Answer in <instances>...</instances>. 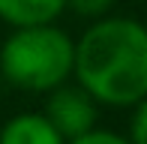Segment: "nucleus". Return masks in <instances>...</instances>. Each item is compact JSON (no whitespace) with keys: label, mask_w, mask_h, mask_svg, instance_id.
Segmentation results:
<instances>
[{"label":"nucleus","mask_w":147,"mask_h":144,"mask_svg":"<svg viewBox=\"0 0 147 144\" xmlns=\"http://www.w3.org/2000/svg\"><path fill=\"white\" fill-rule=\"evenodd\" d=\"M66 9V0H0V18L12 27L54 24V18Z\"/></svg>","instance_id":"obj_5"},{"label":"nucleus","mask_w":147,"mask_h":144,"mask_svg":"<svg viewBox=\"0 0 147 144\" xmlns=\"http://www.w3.org/2000/svg\"><path fill=\"white\" fill-rule=\"evenodd\" d=\"M45 117H48V123L69 141V138L84 135L87 129L96 126V99H93L81 84H78V87L57 84L54 90H48Z\"/></svg>","instance_id":"obj_3"},{"label":"nucleus","mask_w":147,"mask_h":144,"mask_svg":"<svg viewBox=\"0 0 147 144\" xmlns=\"http://www.w3.org/2000/svg\"><path fill=\"white\" fill-rule=\"evenodd\" d=\"M75 66V42L54 24L15 27L0 45V75L18 90L48 93Z\"/></svg>","instance_id":"obj_2"},{"label":"nucleus","mask_w":147,"mask_h":144,"mask_svg":"<svg viewBox=\"0 0 147 144\" xmlns=\"http://www.w3.org/2000/svg\"><path fill=\"white\" fill-rule=\"evenodd\" d=\"M66 144H132L126 135H117V132H108V129H87L84 135H75Z\"/></svg>","instance_id":"obj_6"},{"label":"nucleus","mask_w":147,"mask_h":144,"mask_svg":"<svg viewBox=\"0 0 147 144\" xmlns=\"http://www.w3.org/2000/svg\"><path fill=\"white\" fill-rule=\"evenodd\" d=\"M132 126H129V141L132 144H147V96L132 105Z\"/></svg>","instance_id":"obj_7"},{"label":"nucleus","mask_w":147,"mask_h":144,"mask_svg":"<svg viewBox=\"0 0 147 144\" xmlns=\"http://www.w3.org/2000/svg\"><path fill=\"white\" fill-rule=\"evenodd\" d=\"M72 75L96 102L129 108L147 96V27L135 18H99L75 42Z\"/></svg>","instance_id":"obj_1"},{"label":"nucleus","mask_w":147,"mask_h":144,"mask_svg":"<svg viewBox=\"0 0 147 144\" xmlns=\"http://www.w3.org/2000/svg\"><path fill=\"white\" fill-rule=\"evenodd\" d=\"M66 6L81 18H102L114 6V0H66Z\"/></svg>","instance_id":"obj_8"},{"label":"nucleus","mask_w":147,"mask_h":144,"mask_svg":"<svg viewBox=\"0 0 147 144\" xmlns=\"http://www.w3.org/2000/svg\"><path fill=\"white\" fill-rule=\"evenodd\" d=\"M0 144H66L45 114H15L0 129Z\"/></svg>","instance_id":"obj_4"}]
</instances>
